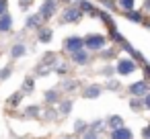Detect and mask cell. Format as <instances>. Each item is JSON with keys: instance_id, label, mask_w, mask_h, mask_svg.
I'll return each instance as SVG.
<instances>
[{"instance_id": "19", "label": "cell", "mask_w": 150, "mask_h": 139, "mask_svg": "<svg viewBox=\"0 0 150 139\" xmlns=\"http://www.w3.org/2000/svg\"><path fill=\"white\" fill-rule=\"evenodd\" d=\"M11 76V70H0V78H8Z\"/></svg>"}, {"instance_id": "21", "label": "cell", "mask_w": 150, "mask_h": 139, "mask_svg": "<svg viewBox=\"0 0 150 139\" xmlns=\"http://www.w3.org/2000/svg\"><path fill=\"white\" fill-rule=\"evenodd\" d=\"M62 110L68 112V110H70V102H64V104H62Z\"/></svg>"}, {"instance_id": "12", "label": "cell", "mask_w": 150, "mask_h": 139, "mask_svg": "<svg viewBox=\"0 0 150 139\" xmlns=\"http://www.w3.org/2000/svg\"><path fill=\"white\" fill-rule=\"evenodd\" d=\"M23 53H25V47H23V45H15V47H13V55H15V57H21Z\"/></svg>"}, {"instance_id": "10", "label": "cell", "mask_w": 150, "mask_h": 139, "mask_svg": "<svg viewBox=\"0 0 150 139\" xmlns=\"http://www.w3.org/2000/svg\"><path fill=\"white\" fill-rule=\"evenodd\" d=\"M39 41H43V43H47V41H52V31H47V29H43V31H41V35H39Z\"/></svg>"}, {"instance_id": "24", "label": "cell", "mask_w": 150, "mask_h": 139, "mask_svg": "<svg viewBox=\"0 0 150 139\" xmlns=\"http://www.w3.org/2000/svg\"><path fill=\"white\" fill-rule=\"evenodd\" d=\"M84 139H97V137H95V133H88V135H86Z\"/></svg>"}, {"instance_id": "7", "label": "cell", "mask_w": 150, "mask_h": 139, "mask_svg": "<svg viewBox=\"0 0 150 139\" xmlns=\"http://www.w3.org/2000/svg\"><path fill=\"white\" fill-rule=\"evenodd\" d=\"M11 25H13V21H11V17L8 15H2V19H0V31H8L11 29Z\"/></svg>"}, {"instance_id": "18", "label": "cell", "mask_w": 150, "mask_h": 139, "mask_svg": "<svg viewBox=\"0 0 150 139\" xmlns=\"http://www.w3.org/2000/svg\"><path fill=\"white\" fill-rule=\"evenodd\" d=\"M37 112H39L37 106H29V108H27V115H37Z\"/></svg>"}, {"instance_id": "3", "label": "cell", "mask_w": 150, "mask_h": 139, "mask_svg": "<svg viewBox=\"0 0 150 139\" xmlns=\"http://www.w3.org/2000/svg\"><path fill=\"white\" fill-rule=\"evenodd\" d=\"M54 10H56V0H45V4L41 6V17L47 19L50 15H54Z\"/></svg>"}, {"instance_id": "5", "label": "cell", "mask_w": 150, "mask_h": 139, "mask_svg": "<svg viewBox=\"0 0 150 139\" xmlns=\"http://www.w3.org/2000/svg\"><path fill=\"white\" fill-rule=\"evenodd\" d=\"M78 17H80V10H76V8H66V13H64V21H70V23L78 21Z\"/></svg>"}, {"instance_id": "2", "label": "cell", "mask_w": 150, "mask_h": 139, "mask_svg": "<svg viewBox=\"0 0 150 139\" xmlns=\"http://www.w3.org/2000/svg\"><path fill=\"white\" fill-rule=\"evenodd\" d=\"M134 70H136V64L129 61V59H123V61H119V66H117V72H119V74H129V72H134Z\"/></svg>"}, {"instance_id": "17", "label": "cell", "mask_w": 150, "mask_h": 139, "mask_svg": "<svg viewBox=\"0 0 150 139\" xmlns=\"http://www.w3.org/2000/svg\"><path fill=\"white\" fill-rule=\"evenodd\" d=\"M56 96H58L56 92H47V94H45V100H50V102H54V100H56Z\"/></svg>"}, {"instance_id": "13", "label": "cell", "mask_w": 150, "mask_h": 139, "mask_svg": "<svg viewBox=\"0 0 150 139\" xmlns=\"http://www.w3.org/2000/svg\"><path fill=\"white\" fill-rule=\"evenodd\" d=\"M74 59H76L78 64H84V61H86L88 57H86V53H84V51H76V55H74Z\"/></svg>"}, {"instance_id": "9", "label": "cell", "mask_w": 150, "mask_h": 139, "mask_svg": "<svg viewBox=\"0 0 150 139\" xmlns=\"http://www.w3.org/2000/svg\"><path fill=\"white\" fill-rule=\"evenodd\" d=\"M99 92H101V88H99V86H91V88H86V90H84V96H86V98H95Z\"/></svg>"}, {"instance_id": "22", "label": "cell", "mask_w": 150, "mask_h": 139, "mask_svg": "<svg viewBox=\"0 0 150 139\" xmlns=\"http://www.w3.org/2000/svg\"><path fill=\"white\" fill-rule=\"evenodd\" d=\"M82 8H84V10H93V6H91L88 2H82Z\"/></svg>"}, {"instance_id": "6", "label": "cell", "mask_w": 150, "mask_h": 139, "mask_svg": "<svg viewBox=\"0 0 150 139\" xmlns=\"http://www.w3.org/2000/svg\"><path fill=\"white\" fill-rule=\"evenodd\" d=\"M111 137L113 139H129L132 137V131H127V129H115L111 133Z\"/></svg>"}, {"instance_id": "8", "label": "cell", "mask_w": 150, "mask_h": 139, "mask_svg": "<svg viewBox=\"0 0 150 139\" xmlns=\"http://www.w3.org/2000/svg\"><path fill=\"white\" fill-rule=\"evenodd\" d=\"M146 88H148V86H146V82L132 84V92H134V94H144V92H146Z\"/></svg>"}, {"instance_id": "16", "label": "cell", "mask_w": 150, "mask_h": 139, "mask_svg": "<svg viewBox=\"0 0 150 139\" xmlns=\"http://www.w3.org/2000/svg\"><path fill=\"white\" fill-rule=\"evenodd\" d=\"M111 125H113L115 129H119V127H121V119H119V117H113V119H111Z\"/></svg>"}, {"instance_id": "11", "label": "cell", "mask_w": 150, "mask_h": 139, "mask_svg": "<svg viewBox=\"0 0 150 139\" xmlns=\"http://www.w3.org/2000/svg\"><path fill=\"white\" fill-rule=\"evenodd\" d=\"M134 2H136V0H119V4H121L125 10H132V8H134Z\"/></svg>"}, {"instance_id": "20", "label": "cell", "mask_w": 150, "mask_h": 139, "mask_svg": "<svg viewBox=\"0 0 150 139\" xmlns=\"http://www.w3.org/2000/svg\"><path fill=\"white\" fill-rule=\"evenodd\" d=\"M6 10V0H0V15Z\"/></svg>"}, {"instance_id": "23", "label": "cell", "mask_w": 150, "mask_h": 139, "mask_svg": "<svg viewBox=\"0 0 150 139\" xmlns=\"http://www.w3.org/2000/svg\"><path fill=\"white\" fill-rule=\"evenodd\" d=\"M82 127H86V125H84V123H82V121H78V123H76V129H78V131H80V129H82Z\"/></svg>"}, {"instance_id": "14", "label": "cell", "mask_w": 150, "mask_h": 139, "mask_svg": "<svg viewBox=\"0 0 150 139\" xmlns=\"http://www.w3.org/2000/svg\"><path fill=\"white\" fill-rule=\"evenodd\" d=\"M27 25H29V27H33V25H39V15H35V17H31V19L27 21Z\"/></svg>"}, {"instance_id": "4", "label": "cell", "mask_w": 150, "mask_h": 139, "mask_svg": "<svg viewBox=\"0 0 150 139\" xmlns=\"http://www.w3.org/2000/svg\"><path fill=\"white\" fill-rule=\"evenodd\" d=\"M84 43H86L88 49H101V47H103V37H97V35H95V37H88Z\"/></svg>"}, {"instance_id": "1", "label": "cell", "mask_w": 150, "mask_h": 139, "mask_svg": "<svg viewBox=\"0 0 150 139\" xmlns=\"http://www.w3.org/2000/svg\"><path fill=\"white\" fill-rule=\"evenodd\" d=\"M64 47H66V51L76 53V51H80V49L84 47V41H82L80 37H70V39H66V41H64Z\"/></svg>"}, {"instance_id": "15", "label": "cell", "mask_w": 150, "mask_h": 139, "mask_svg": "<svg viewBox=\"0 0 150 139\" xmlns=\"http://www.w3.org/2000/svg\"><path fill=\"white\" fill-rule=\"evenodd\" d=\"M127 19H129V21H140V15L134 13V10H129V13H127Z\"/></svg>"}]
</instances>
